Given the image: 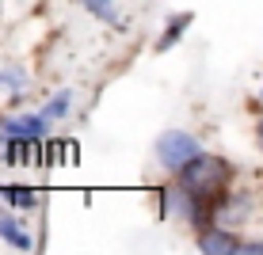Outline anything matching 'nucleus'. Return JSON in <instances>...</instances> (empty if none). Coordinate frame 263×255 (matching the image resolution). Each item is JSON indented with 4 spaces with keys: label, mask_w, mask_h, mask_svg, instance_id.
Listing matches in <instances>:
<instances>
[{
    "label": "nucleus",
    "mask_w": 263,
    "mask_h": 255,
    "mask_svg": "<svg viewBox=\"0 0 263 255\" xmlns=\"http://www.w3.org/2000/svg\"><path fill=\"white\" fill-rule=\"evenodd\" d=\"M0 236H4V244H8V248H15V251H31L34 248L31 232H27L23 225L15 221V213H8V209H0Z\"/></svg>",
    "instance_id": "6"
},
{
    "label": "nucleus",
    "mask_w": 263,
    "mask_h": 255,
    "mask_svg": "<svg viewBox=\"0 0 263 255\" xmlns=\"http://www.w3.org/2000/svg\"><path fill=\"white\" fill-rule=\"evenodd\" d=\"M0 88H8V92H23L27 76H23V72H15V69H4V72H0Z\"/></svg>",
    "instance_id": "11"
},
{
    "label": "nucleus",
    "mask_w": 263,
    "mask_h": 255,
    "mask_svg": "<svg viewBox=\"0 0 263 255\" xmlns=\"http://www.w3.org/2000/svg\"><path fill=\"white\" fill-rule=\"evenodd\" d=\"M252 217V198L248 194H229V198H221V202L214 206V221L217 225H240V221H248Z\"/></svg>",
    "instance_id": "5"
},
{
    "label": "nucleus",
    "mask_w": 263,
    "mask_h": 255,
    "mask_svg": "<svg viewBox=\"0 0 263 255\" xmlns=\"http://www.w3.org/2000/svg\"><path fill=\"white\" fill-rule=\"evenodd\" d=\"M69 107H72V92H58V95H50V99H46L42 114H46L50 122H58V118H65V114H69Z\"/></svg>",
    "instance_id": "9"
},
{
    "label": "nucleus",
    "mask_w": 263,
    "mask_h": 255,
    "mask_svg": "<svg viewBox=\"0 0 263 255\" xmlns=\"http://www.w3.org/2000/svg\"><path fill=\"white\" fill-rule=\"evenodd\" d=\"M191 19H195L191 12H179V15H172V19L164 23V31H160V38H157V53H168V46H176V42L187 34Z\"/></svg>",
    "instance_id": "7"
},
{
    "label": "nucleus",
    "mask_w": 263,
    "mask_h": 255,
    "mask_svg": "<svg viewBox=\"0 0 263 255\" xmlns=\"http://www.w3.org/2000/svg\"><path fill=\"white\" fill-rule=\"evenodd\" d=\"M259 149H263V118H259Z\"/></svg>",
    "instance_id": "13"
},
{
    "label": "nucleus",
    "mask_w": 263,
    "mask_h": 255,
    "mask_svg": "<svg viewBox=\"0 0 263 255\" xmlns=\"http://www.w3.org/2000/svg\"><path fill=\"white\" fill-rule=\"evenodd\" d=\"M198 251H206V255H237L240 240L233 236V229L217 225V229H202L198 232Z\"/></svg>",
    "instance_id": "4"
},
{
    "label": "nucleus",
    "mask_w": 263,
    "mask_h": 255,
    "mask_svg": "<svg viewBox=\"0 0 263 255\" xmlns=\"http://www.w3.org/2000/svg\"><path fill=\"white\" fill-rule=\"evenodd\" d=\"M46 130H50L46 114H0L4 138H46Z\"/></svg>",
    "instance_id": "3"
},
{
    "label": "nucleus",
    "mask_w": 263,
    "mask_h": 255,
    "mask_svg": "<svg viewBox=\"0 0 263 255\" xmlns=\"http://www.w3.org/2000/svg\"><path fill=\"white\" fill-rule=\"evenodd\" d=\"M240 251L244 255H263V240H240Z\"/></svg>",
    "instance_id": "12"
},
{
    "label": "nucleus",
    "mask_w": 263,
    "mask_h": 255,
    "mask_svg": "<svg viewBox=\"0 0 263 255\" xmlns=\"http://www.w3.org/2000/svg\"><path fill=\"white\" fill-rule=\"evenodd\" d=\"M176 175H179V183H183L187 190H195L198 198H206V202H210V198H217L225 187H229L233 168H229V160L202 152V156H195L183 171H176Z\"/></svg>",
    "instance_id": "1"
},
{
    "label": "nucleus",
    "mask_w": 263,
    "mask_h": 255,
    "mask_svg": "<svg viewBox=\"0 0 263 255\" xmlns=\"http://www.w3.org/2000/svg\"><path fill=\"white\" fill-rule=\"evenodd\" d=\"M4 194V202L12 206V209H39V190H31V187H4L0 190Z\"/></svg>",
    "instance_id": "8"
},
{
    "label": "nucleus",
    "mask_w": 263,
    "mask_h": 255,
    "mask_svg": "<svg viewBox=\"0 0 263 255\" xmlns=\"http://www.w3.org/2000/svg\"><path fill=\"white\" fill-rule=\"evenodd\" d=\"M80 4H84L88 12L96 15V19H103V23H115V27H119V8H115V0H80Z\"/></svg>",
    "instance_id": "10"
},
{
    "label": "nucleus",
    "mask_w": 263,
    "mask_h": 255,
    "mask_svg": "<svg viewBox=\"0 0 263 255\" xmlns=\"http://www.w3.org/2000/svg\"><path fill=\"white\" fill-rule=\"evenodd\" d=\"M195 156H202V145L187 130H164L157 138V164L164 171H183Z\"/></svg>",
    "instance_id": "2"
}]
</instances>
